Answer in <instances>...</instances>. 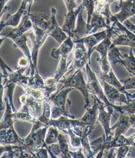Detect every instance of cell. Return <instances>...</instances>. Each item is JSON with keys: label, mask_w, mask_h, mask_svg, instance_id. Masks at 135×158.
Instances as JSON below:
<instances>
[{"label": "cell", "mask_w": 135, "mask_h": 158, "mask_svg": "<svg viewBox=\"0 0 135 158\" xmlns=\"http://www.w3.org/2000/svg\"><path fill=\"white\" fill-rule=\"evenodd\" d=\"M48 151L45 147H41V148L38 149L36 152H34L33 155L32 157L33 158H47L48 157Z\"/></svg>", "instance_id": "cell-42"}, {"label": "cell", "mask_w": 135, "mask_h": 158, "mask_svg": "<svg viewBox=\"0 0 135 158\" xmlns=\"http://www.w3.org/2000/svg\"><path fill=\"white\" fill-rule=\"evenodd\" d=\"M2 77L3 75L0 72V111L3 110V90H4L5 86L4 85L2 84Z\"/></svg>", "instance_id": "cell-43"}, {"label": "cell", "mask_w": 135, "mask_h": 158, "mask_svg": "<svg viewBox=\"0 0 135 158\" xmlns=\"http://www.w3.org/2000/svg\"><path fill=\"white\" fill-rule=\"evenodd\" d=\"M93 99H95L97 102L98 105V115L97 119L101 123L103 129L105 131V141L109 142L113 138V133H112V130L109 127V122L111 119V115H113V111H105V105L104 102L100 99L97 97L95 95H91Z\"/></svg>", "instance_id": "cell-10"}, {"label": "cell", "mask_w": 135, "mask_h": 158, "mask_svg": "<svg viewBox=\"0 0 135 158\" xmlns=\"http://www.w3.org/2000/svg\"><path fill=\"white\" fill-rule=\"evenodd\" d=\"M25 93L33 97L37 100L42 101L46 100V96H45L44 91L40 89H35L30 87L29 85H23L21 86Z\"/></svg>", "instance_id": "cell-34"}, {"label": "cell", "mask_w": 135, "mask_h": 158, "mask_svg": "<svg viewBox=\"0 0 135 158\" xmlns=\"http://www.w3.org/2000/svg\"><path fill=\"white\" fill-rule=\"evenodd\" d=\"M133 51V48H131L129 55L127 54L122 55L116 46L111 45L108 55V60L112 64L119 63L122 65L130 73L135 76V56Z\"/></svg>", "instance_id": "cell-5"}, {"label": "cell", "mask_w": 135, "mask_h": 158, "mask_svg": "<svg viewBox=\"0 0 135 158\" xmlns=\"http://www.w3.org/2000/svg\"><path fill=\"white\" fill-rule=\"evenodd\" d=\"M88 60V52L85 47L83 43H76V48L73 54V58L71 60L72 62V65L69 67L68 73H70L78 69H83Z\"/></svg>", "instance_id": "cell-13"}, {"label": "cell", "mask_w": 135, "mask_h": 158, "mask_svg": "<svg viewBox=\"0 0 135 158\" xmlns=\"http://www.w3.org/2000/svg\"><path fill=\"white\" fill-rule=\"evenodd\" d=\"M123 25L124 27L129 29L130 32H132L135 35V25L131 23L129 19H126L123 22Z\"/></svg>", "instance_id": "cell-46"}, {"label": "cell", "mask_w": 135, "mask_h": 158, "mask_svg": "<svg viewBox=\"0 0 135 158\" xmlns=\"http://www.w3.org/2000/svg\"><path fill=\"white\" fill-rule=\"evenodd\" d=\"M3 29H4V28H3V27L1 25H0V34H1V32L3 30ZM6 38H7L6 37H4L3 38H0V46H2V44L3 42V41H4Z\"/></svg>", "instance_id": "cell-49"}, {"label": "cell", "mask_w": 135, "mask_h": 158, "mask_svg": "<svg viewBox=\"0 0 135 158\" xmlns=\"http://www.w3.org/2000/svg\"><path fill=\"white\" fill-rule=\"evenodd\" d=\"M95 12L101 14L105 18L106 23L108 25H111V18L112 14L110 12L109 6L111 3L108 0H95Z\"/></svg>", "instance_id": "cell-28"}, {"label": "cell", "mask_w": 135, "mask_h": 158, "mask_svg": "<svg viewBox=\"0 0 135 158\" xmlns=\"http://www.w3.org/2000/svg\"><path fill=\"white\" fill-rule=\"evenodd\" d=\"M51 119V106L47 101H43V113L37 119L39 120L41 122H42L44 124L48 126V122ZM49 127V126H48Z\"/></svg>", "instance_id": "cell-37"}, {"label": "cell", "mask_w": 135, "mask_h": 158, "mask_svg": "<svg viewBox=\"0 0 135 158\" xmlns=\"http://www.w3.org/2000/svg\"><path fill=\"white\" fill-rule=\"evenodd\" d=\"M4 100L6 103V109L4 115H3L1 121H0V130L9 128L15 130L14 128V112H13L12 106L10 105L9 99L6 97Z\"/></svg>", "instance_id": "cell-24"}, {"label": "cell", "mask_w": 135, "mask_h": 158, "mask_svg": "<svg viewBox=\"0 0 135 158\" xmlns=\"http://www.w3.org/2000/svg\"><path fill=\"white\" fill-rule=\"evenodd\" d=\"M82 149H83L82 147H79L78 150L77 151V152H70V151H69V153H70L72 157H74V158H85L86 157L84 155H83L82 153Z\"/></svg>", "instance_id": "cell-47"}, {"label": "cell", "mask_w": 135, "mask_h": 158, "mask_svg": "<svg viewBox=\"0 0 135 158\" xmlns=\"http://www.w3.org/2000/svg\"><path fill=\"white\" fill-rule=\"evenodd\" d=\"M21 147L14 145H0V157H20Z\"/></svg>", "instance_id": "cell-30"}, {"label": "cell", "mask_w": 135, "mask_h": 158, "mask_svg": "<svg viewBox=\"0 0 135 158\" xmlns=\"http://www.w3.org/2000/svg\"><path fill=\"white\" fill-rule=\"evenodd\" d=\"M90 66L91 65H89L88 63L85 65V71L88 77V81L87 84H86V86H87L89 93L96 96L100 100L104 102L108 111H113L114 109L116 110L117 106L111 103L108 101V98H107L105 94L104 91L103 90L101 85L100 84L97 77L96 76L95 72L92 71Z\"/></svg>", "instance_id": "cell-3"}, {"label": "cell", "mask_w": 135, "mask_h": 158, "mask_svg": "<svg viewBox=\"0 0 135 158\" xmlns=\"http://www.w3.org/2000/svg\"><path fill=\"white\" fill-rule=\"evenodd\" d=\"M131 126H132V124H131L129 115L120 114L119 120L111 128V130H116L114 132V136L121 135H124Z\"/></svg>", "instance_id": "cell-26"}, {"label": "cell", "mask_w": 135, "mask_h": 158, "mask_svg": "<svg viewBox=\"0 0 135 158\" xmlns=\"http://www.w3.org/2000/svg\"><path fill=\"white\" fill-rule=\"evenodd\" d=\"M116 111L119 112L120 114L127 115L135 114V100L129 102L128 104H125L124 106H117Z\"/></svg>", "instance_id": "cell-39"}, {"label": "cell", "mask_w": 135, "mask_h": 158, "mask_svg": "<svg viewBox=\"0 0 135 158\" xmlns=\"http://www.w3.org/2000/svg\"><path fill=\"white\" fill-rule=\"evenodd\" d=\"M29 63V58H28L26 56H22L18 60V67H20V68L27 67Z\"/></svg>", "instance_id": "cell-45"}, {"label": "cell", "mask_w": 135, "mask_h": 158, "mask_svg": "<svg viewBox=\"0 0 135 158\" xmlns=\"http://www.w3.org/2000/svg\"><path fill=\"white\" fill-rule=\"evenodd\" d=\"M108 1L110 3H112L115 2L116 1H118V0H108Z\"/></svg>", "instance_id": "cell-50"}, {"label": "cell", "mask_w": 135, "mask_h": 158, "mask_svg": "<svg viewBox=\"0 0 135 158\" xmlns=\"http://www.w3.org/2000/svg\"><path fill=\"white\" fill-rule=\"evenodd\" d=\"M101 82L104 88L105 94L111 103L113 104L116 101L123 102L124 104L129 103V101L125 94L120 92L117 89L108 84V82L103 80H101Z\"/></svg>", "instance_id": "cell-19"}, {"label": "cell", "mask_w": 135, "mask_h": 158, "mask_svg": "<svg viewBox=\"0 0 135 158\" xmlns=\"http://www.w3.org/2000/svg\"><path fill=\"white\" fill-rule=\"evenodd\" d=\"M59 133H60V132H59V130L57 128L52 126L49 127V130H48L47 136H46V140H45L47 145L58 143Z\"/></svg>", "instance_id": "cell-35"}, {"label": "cell", "mask_w": 135, "mask_h": 158, "mask_svg": "<svg viewBox=\"0 0 135 158\" xmlns=\"http://www.w3.org/2000/svg\"><path fill=\"white\" fill-rule=\"evenodd\" d=\"M98 115V105L97 102L94 99V104L92 108L86 109V112L80 119H71V126L89 127L90 132H92L96 126V122Z\"/></svg>", "instance_id": "cell-9"}, {"label": "cell", "mask_w": 135, "mask_h": 158, "mask_svg": "<svg viewBox=\"0 0 135 158\" xmlns=\"http://www.w3.org/2000/svg\"><path fill=\"white\" fill-rule=\"evenodd\" d=\"M74 42L70 36H68L64 42L60 44L58 48H54L51 52V56L54 58H58L59 56L63 54H69L73 49Z\"/></svg>", "instance_id": "cell-29"}, {"label": "cell", "mask_w": 135, "mask_h": 158, "mask_svg": "<svg viewBox=\"0 0 135 158\" xmlns=\"http://www.w3.org/2000/svg\"><path fill=\"white\" fill-rule=\"evenodd\" d=\"M32 123L33 128L26 138L22 139V145L20 147L24 152H29L31 156L41 147H45L50 152L48 145L45 141L47 129L49 127L37 119H34Z\"/></svg>", "instance_id": "cell-1"}, {"label": "cell", "mask_w": 135, "mask_h": 158, "mask_svg": "<svg viewBox=\"0 0 135 158\" xmlns=\"http://www.w3.org/2000/svg\"><path fill=\"white\" fill-rule=\"evenodd\" d=\"M51 31L50 33V36L52 37L53 38L57 41V42L60 44H62L64 41L66 40L68 37L66 33L62 28L58 26L56 19H55V15H56V10L52 7L51 8Z\"/></svg>", "instance_id": "cell-20"}, {"label": "cell", "mask_w": 135, "mask_h": 158, "mask_svg": "<svg viewBox=\"0 0 135 158\" xmlns=\"http://www.w3.org/2000/svg\"><path fill=\"white\" fill-rule=\"evenodd\" d=\"M70 136L64 133H59L58 137V144H51L48 145L51 157L56 158L59 156L62 158H71L68 150V139Z\"/></svg>", "instance_id": "cell-12"}, {"label": "cell", "mask_w": 135, "mask_h": 158, "mask_svg": "<svg viewBox=\"0 0 135 158\" xmlns=\"http://www.w3.org/2000/svg\"><path fill=\"white\" fill-rule=\"evenodd\" d=\"M19 100L22 105H26L29 109L30 115L34 119H38L42 115L43 109V101L37 100L31 96L24 94L19 98Z\"/></svg>", "instance_id": "cell-17"}, {"label": "cell", "mask_w": 135, "mask_h": 158, "mask_svg": "<svg viewBox=\"0 0 135 158\" xmlns=\"http://www.w3.org/2000/svg\"><path fill=\"white\" fill-rule=\"evenodd\" d=\"M120 81L124 83L123 86L126 90L135 89V76L126 79V80H122Z\"/></svg>", "instance_id": "cell-41"}, {"label": "cell", "mask_w": 135, "mask_h": 158, "mask_svg": "<svg viewBox=\"0 0 135 158\" xmlns=\"http://www.w3.org/2000/svg\"><path fill=\"white\" fill-rule=\"evenodd\" d=\"M131 152V146L124 145L117 147L116 151V157L117 158H124L129 156Z\"/></svg>", "instance_id": "cell-40"}, {"label": "cell", "mask_w": 135, "mask_h": 158, "mask_svg": "<svg viewBox=\"0 0 135 158\" xmlns=\"http://www.w3.org/2000/svg\"><path fill=\"white\" fill-rule=\"evenodd\" d=\"M29 18L33 25L39 28L47 30L51 26V17L46 14L43 13H33L29 15Z\"/></svg>", "instance_id": "cell-25"}, {"label": "cell", "mask_w": 135, "mask_h": 158, "mask_svg": "<svg viewBox=\"0 0 135 158\" xmlns=\"http://www.w3.org/2000/svg\"><path fill=\"white\" fill-rule=\"evenodd\" d=\"M28 85L30 87L35 88V89H40V90L44 91L46 90V84H45L44 78L41 76L39 73H36L33 76H30L29 80V84Z\"/></svg>", "instance_id": "cell-33"}, {"label": "cell", "mask_w": 135, "mask_h": 158, "mask_svg": "<svg viewBox=\"0 0 135 158\" xmlns=\"http://www.w3.org/2000/svg\"><path fill=\"white\" fill-rule=\"evenodd\" d=\"M82 4L85 8L86 12H87V22H86V26L89 25L92 19V16L95 12V0H82Z\"/></svg>", "instance_id": "cell-36"}, {"label": "cell", "mask_w": 135, "mask_h": 158, "mask_svg": "<svg viewBox=\"0 0 135 158\" xmlns=\"http://www.w3.org/2000/svg\"><path fill=\"white\" fill-rule=\"evenodd\" d=\"M99 73L101 80H103L108 82V84L113 85V87H115L116 89H117L120 92H122V93L125 94L126 96L128 101H129V102L135 100V94L129 93V92L124 89L123 85L121 84L120 81H118L115 74H114L112 69H111L108 73H104L101 71H100Z\"/></svg>", "instance_id": "cell-18"}, {"label": "cell", "mask_w": 135, "mask_h": 158, "mask_svg": "<svg viewBox=\"0 0 135 158\" xmlns=\"http://www.w3.org/2000/svg\"><path fill=\"white\" fill-rule=\"evenodd\" d=\"M113 46H126L135 49V35L134 33L128 35L125 33H121L117 35V38L112 41Z\"/></svg>", "instance_id": "cell-31"}, {"label": "cell", "mask_w": 135, "mask_h": 158, "mask_svg": "<svg viewBox=\"0 0 135 158\" xmlns=\"http://www.w3.org/2000/svg\"><path fill=\"white\" fill-rule=\"evenodd\" d=\"M120 1H126V0H120Z\"/></svg>", "instance_id": "cell-51"}, {"label": "cell", "mask_w": 135, "mask_h": 158, "mask_svg": "<svg viewBox=\"0 0 135 158\" xmlns=\"http://www.w3.org/2000/svg\"><path fill=\"white\" fill-rule=\"evenodd\" d=\"M29 15L30 13L26 11L23 15L22 19L18 26L11 31H8V29H6L4 31H2L0 35L6 37H9L11 40L14 38V37L24 35L28 31L33 28V23L29 18Z\"/></svg>", "instance_id": "cell-14"}, {"label": "cell", "mask_w": 135, "mask_h": 158, "mask_svg": "<svg viewBox=\"0 0 135 158\" xmlns=\"http://www.w3.org/2000/svg\"><path fill=\"white\" fill-rule=\"evenodd\" d=\"M62 132L64 133H66V135H68L69 136H70V143L72 147H74V149H78L79 147H81L82 146L81 140L80 139V137L77 136L73 132L72 127L68 128L67 130H64Z\"/></svg>", "instance_id": "cell-38"}, {"label": "cell", "mask_w": 135, "mask_h": 158, "mask_svg": "<svg viewBox=\"0 0 135 158\" xmlns=\"http://www.w3.org/2000/svg\"><path fill=\"white\" fill-rule=\"evenodd\" d=\"M51 31V27L47 30L41 29L37 26L33 25V31L27 33L28 37L31 40L33 44V51H32V60L34 66L36 68L37 73H39L37 69V58L39 55V51L40 48L43 46L44 42H46L48 36H50V33Z\"/></svg>", "instance_id": "cell-7"}, {"label": "cell", "mask_w": 135, "mask_h": 158, "mask_svg": "<svg viewBox=\"0 0 135 158\" xmlns=\"http://www.w3.org/2000/svg\"><path fill=\"white\" fill-rule=\"evenodd\" d=\"M0 66L3 70L2 75L4 79L3 84L4 85V86L8 84H16L21 87L23 85H28L29 84V77L23 74L26 67H16V71H14L4 63L1 57H0Z\"/></svg>", "instance_id": "cell-6"}, {"label": "cell", "mask_w": 135, "mask_h": 158, "mask_svg": "<svg viewBox=\"0 0 135 158\" xmlns=\"http://www.w3.org/2000/svg\"><path fill=\"white\" fill-rule=\"evenodd\" d=\"M64 2L68 11L77 8L78 6L77 5V0H64Z\"/></svg>", "instance_id": "cell-44"}, {"label": "cell", "mask_w": 135, "mask_h": 158, "mask_svg": "<svg viewBox=\"0 0 135 158\" xmlns=\"http://www.w3.org/2000/svg\"><path fill=\"white\" fill-rule=\"evenodd\" d=\"M118 1V3L116 2L113 3L116 5V10H120V12L113 16L121 23H122L124 20L130 17L135 16V3L133 0Z\"/></svg>", "instance_id": "cell-16"}, {"label": "cell", "mask_w": 135, "mask_h": 158, "mask_svg": "<svg viewBox=\"0 0 135 158\" xmlns=\"http://www.w3.org/2000/svg\"><path fill=\"white\" fill-rule=\"evenodd\" d=\"M83 9L81 10V12H79L78 15L77 29L74 30V31L72 32V35H70L72 40L74 44L77 40H80L85 36H87L86 35V23H85L82 17Z\"/></svg>", "instance_id": "cell-27"}, {"label": "cell", "mask_w": 135, "mask_h": 158, "mask_svg": "<svg viewBox=\"0 0 135 158\" xmlns=\"http://www.w3.org/2000/svg\"><path fill=\"white\" fill-rule=\"evenodd\" d=\"M34 1V0H22L21 5H20V7L18 11H17L14 15H10V14L7 15L6 19L0 20V25H2L3 28H6V27H8V26L16 27L19 25L23 15L26 12V5L28 3L29 4V8L28 12L30 13L31 6H32Z\"/></svg>", "instance_id": "cell-15"}, {"label": "cell", "mask_w": 135, "mask_h": 158, "mask_svg": "<svg viewBox=\"0 0 135 158\" xmlns=\"http://www.w3.org/2000/svg\"><path fill=\"white\" fill-rule=\"evenodd\" d=\"M73 132L80 137L81 140V144H82V149L85 151H86L88 153V156L86 157H93V153L91 151V145H90V143L89 141L88 136L91 134L89 131V127L85 126V127H81V126H71Z\"/></svg>", "instance_id": "cell-23"}, {"label": "cell", "mask_w": 135, "mask_h": 158, "mask_svg": "<svg viewBox=\"0 0 135 158\" xmlns=\"http://www.w3.org/2000/svg\"><path fill=\"white\" fill-rule=\"evenodd\" d=\"M84 8L83 5L81 4L78 6L77 8L74 10H70L65 15V21L63 27H62V30L67 33L68 36H70L72 35V32L74 31L75 28V22L77 18H78V15L81 10Z\"/></svg>", "instance_id": "cell-22"}, {"label": "cell", "mask_w": 135, "mask_h": 158, "mask_svg": "<svg viewBox=\"0 0 135 158\" xmlns=\"http://www.w3.org/2000/svg\"><path fill=\"white\" fill-rule=\"evenodd\" d=\"M129 117H130L131 124H132V126L133 127V128H135V114L129 115Z\"/></svg>", "instance_id": "cell-48"}, {"label": "cell", "mask_w": 135, "mask_h": 158, "mask_svg": "<svg viewBox=\"0 0 135 158\" xmlns=\"http://www.w3.org/2000/svg\"><path fill=\"white\" fill-rule=\"evenodd\" d=\"M59 83H61L64 85L60 89H64L66 88H73L77 90H80L81 93L84 97L85 105V109H86L90 105L89 101V92L86 86V84L85 83L84 77H83V73L82 69L77 70L74 74L69 75V76L65 77L59 81Z\"/></svg>", "instance_id": "cell-4"}, {"label": "cell", "mask_w": 135, "mask_h": 158, "mask_svg": "<svg viewBox=\"0 0 135 158\" xmlns=\"http://www.w3.org/2000/svg\"><path fill=\"white\" fill-rule=\"evenodd\" d=\"M54 126L60 131L67 130L71 127V119L66 116H61L58 119H50L48 122V126Z\"/></svg>", "instance_id": "cell-32"}, {"label": "cell", "mask_w": 135, "mask_h": 158, "mask_svg": "<svg viewBox=\"0 0 135 158\" xmlns=\"http://www.w3.org/2000/svg\"><path fill=\"white\" fill-rule=\"evenodd\" d=\"M74 88L69 87L66 89H60L55 93L51 95L47 101L51 106V118L58 119L61 116H66L68 118L75 119L74 115L69 113L68 107L71 105V101L67 98L68 94Z\"/></svg>", "instance_id": "cell-2"}, {"label": "cell", "mask_w": 135, "mask_h": 158, "mask_svg": "<svg viewBox=\"0 0 135 158\" xmlns=\"http://www.w3.org/2000/svg\"><path fill=\"white\" fill-rule=\"evenodd\" d=\"M68 54L62 55V58L59 64L57 71H55L53 77L44 78L45 84H46V90H45V96H46V101H47L52 92L57 90V84L63 77L64 74L67 71V57Z\"/></svg>", "instance_id": "cell-8"}, {"label": "cell", "mask_w": 135, "mask_h": 158, "mask_svg": "<svg viewBox=\"0 0 135 158\" xmlns=\"http://www.w3.org/2000/svg\"><path fill=\"white\" fill-rule=\"evenodd\" d=\"M112 37V35L107 37L101 43L98 44L97 46H95L93 49V51H97L100 55H101V58H97V60L99 62L100 64V67H101V72L104 73H108L111 69H112L108 58V52L109 50L110 46L112 44V42L111 41Z\"/></svg>", "instance_id": "cell-11"}, {"label": "cell", "mask_w": 135, "mask_h": 158, "mask_svg": "<svg viewBox=\"0 0 135 158\" xmlns=\"http://www.w3.org/2000/svg\"><path fill=\"white\" fill-rule=\"evenodd\" d=\"M133 1L134 3H135V0H133Z\"/></svg>", "instance_id": "cell-52"}, {"label": "cell", "mask_w": 135, "mask_h": 158, "mask_svg": "<svg viewBox=\"0 0 135 158\" xmlns=\"http://www.w3.org/2000/svg\"><path fill=\"white\" fill-rule=\"evenodd\" d=\"M111 26L108 25L106 23L104 16L101 14L94 12L92 16V19L89 25L86 26V35H91L98 31L99 29L103 28L109 29Z\"/></svg>", "instance_id": "cell-21"}]
</instances>
